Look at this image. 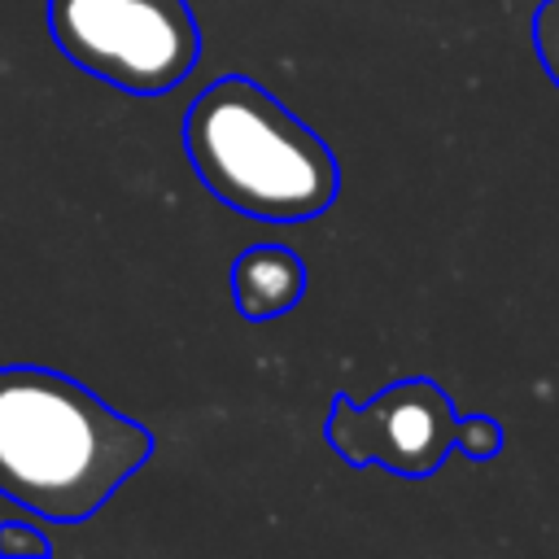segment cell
Here are the masks:
<instances>
[{
	"label": "cell",
	"mask_w": 559,
	"mask_h": 559,
	"mask_svg": "<svg viewBox=\"0 0 559 559\" xmlns=\"http://www.w3.org/2000/svg\"><path fill=\"white\" fill-rule=\"evenodd\" d=\"M0 555H4V559H48V555H52V542H48L35 524L4 520V524H0Z\"/></svg>",
	"instance_id": "52a82bcc"
},
{
	"label": "cell",
	"mask_w": 559,
	"mask_h": 559,
	"mask_svg": "<svg viewBox=\"0 0 559 559\" xmlns=\"http://www.w3.org/2000/svg\"><path fill=\"white\" fill-rule=\"evenodd\" d=\"M498 424L493 419H485V415H467V419H459V432H454V445L467 454V459H489L493 450H498Z\"/></svg>",
	"instance_id": "ba28073f"
},
{
	"label": "cell",
	"mask_w": 559,
	"mask_h": 559,
	"mask_svg": "<svg viewBox=\"0 0 559 559\" xmlns=\"http://www.w3.org/2000/svg\"><path fill=\"white\" fill-rule=\"evenodd\" d=\"M48 31L79 70L131 96L179 87L201 57L188 0H48Z\"/></svg>",
	"instance_id": "3957f363"
},
{
	"label": "cell",
	"mask_w": 559,
	"mask_h": 559,
	"mask_svg": "<svg viewBox=\"0 0 559 559\" xmlns=\"http://www.w3.org/2000/svg\"><path fill=\"white\" fill-rule=\"evenodd\" d=\"M197 179L236 214L262 223L319 218L341 192L328 140L245 74H223L183 114Z\"/></svg>",
	"instance_id": "7a4b0ae2"
},
{
	"label": "cell",
	"mask_w": 559,
	"mask_h": 559,
	"mask_svg": "<svg viewBox=\"0 0 559 559\" xmlns=\"http://www.w3.org/2000/svg\"><path fill=\"white\" fill-rule=\"evenodd\" d=\"M533 44L546 66V74L559 83V0H542L533 13Z\"/></svg>",
	"instance_id": "8992f818"
},
{
	"label": "cell",
	"mask_w": 559,
	"mask_h": 559,
	"mask_svg": "<svg viewBox=\"0 0 559 559\" xmlns=\"http://www.w3.org/2000/svg\"><path fill=\"white\" fill-rule=\"evenodd\" d=\"M454 402L424 376L384 384L371 402L336 393L323 419L328 445L349 467H389L397 476H432L454 450Z\"/></svg>",
	"instance_id": "277c9868"
},
{
	"label": "cell",
	"mask_w": 559,
	"mask_h": 559,
	"mask_svg": "<svg viewBox=\"0 0 559 559\" xmlns=\"http://www.w3.org/2000/svg\"><path fill=\"white\" fill-rule=\"evenodd\" d=\"M306 293V262L288 245H253L231 262V301L249 323L288 314Z\"/></svg>",
	"instance_id": "5b68a950"
},
{
	"label": "cell",
	"mask_w": 559,
	"mask_h": 559,
	"mask_svg": "<svg viewBox=\"0 0 559 559\" xmlns=\"http://www.w3.org/2000/svg\"><path fill=\"white\" fill-rule=\"evenodd\" d=\"M153 459V432L66 371L0 367V498L79 524Z\"/></svg>",
	"instance_id": "6da1fadb"
}]
</instances>
